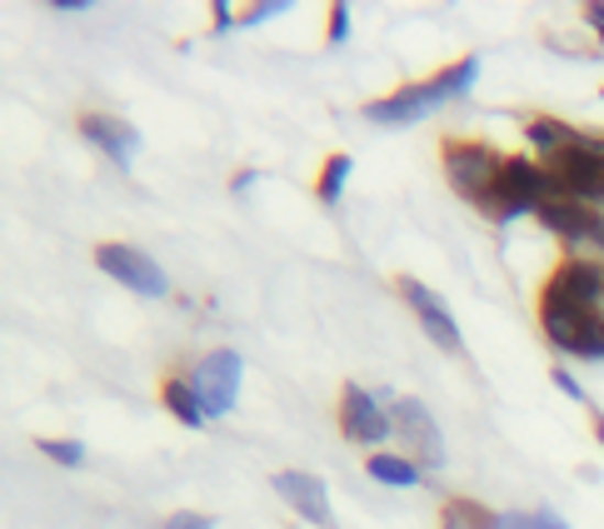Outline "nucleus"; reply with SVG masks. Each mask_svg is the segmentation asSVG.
Wrapping results in <instances>:
<instances>
[{
  "label": "nucleus",
  "instance_id": "4be33fe9",
  "mask_svg": "<svg viewBox=\"0 0 604 529\" xmlns=\"http://www.w3.org/2000/svg\"><path fill=\"white\" fill-rule=\"evenodd\" d=\"M235 25H240V15L230 11L226 0H216V5H210V31H216V35H226V31H235Z\"/></svg>",
  "mask_w": 604,
  "mask_h": 529
},
{
  "label": "nucleus",
  "instance_id": "f257e3e1",
  "mask_svg": "<svg viewBox=\"0 0 604 529\" xmlns=\"http://www.w3.org/2000/svg\"><path fill=\"white\" fill-rule=\"evenodd\" d=\"M475 80H480V55H460V60L444 65V70H435V76L405 80L399 90L370 100L365 120L370 125H415V120L430 115V110L450 106V100H464L470 90H475Z\"/></svg>",
  "mask_w": 604,
  "mask_h": 529
},
{
  "label": "nucleus",
  "instance_id": "a878e982",
  "mask_svg": "<svg viewBox=\"0 0 604 529\" xmlns=\"http://www.w3.org/2000/svg\"><path fill=\"white\" fill-rule=\"evenodd\" d=\"M594 434H600V444H604V415H594Z\"/></svg>",
  "mask_w": 604,
  "mask_h": 529
},
{
  "label": "nucleus",
  "instance_id": "2eb2a0df",
  "mask_svg": "<svg viewBox=\"0 0 604 529\" xmlns=\"http://www.w3.org/2000/svg\"><path fill=\"white\" fill-rule=\"evenodd\" d=\"M350 175H355V161H350V155H345V151H334V155H325L320 175H315V195H320L325 206H340V195H345Z\"/></svg>",
  "mask_w": 604,
  "mask_h": 529
},
{
  "label": "nucleus",
  "instance_id": "39448f33",
  "mask_svg": "<svg viewBox=\"0 0 604 529\" xmlns=\"http://www.w3.org/2000/svg\"><path fill=\"white\" fill-rule=\"evenodd\" d=\"M389 415H395V434L405 440V454H410L415 465H420L425 475L444 470V434H440V425H435V415L425 410V400L399 395V400L389 405Z\"/></svg>",
  "mask_w": 604,
  "mask_h": 529
},
{
  "label": "nucleus",
  "instance_id": "f8f14e48",
  "mask_svg": "<svg viewBox=\"0 0 604 529\" xmlns=\"http://www.w3.org/2000/svg\"><path fill=\"white\" fill-rule=\"evenodd\" d=\"M525 141H529V151L540 155V161H554L560 151H570V145L584 141V130L564 125V120H554V115H529L525 120Z\"/></svg>",
  "mask_w": 604,
  "mask_h": 529
},
{
  "label": "nucleus",
  "instance_id": "1a4fd4ad",
  "mask_svg": "<svg viewBox=\"0 0 604 529\" xmlns=\"http://www.w3.org/2000/svg\"><path fill=\"white\" fill-rule=\"evenodd\" d=\"M80 135H86V145H96L110 165H120V170L141 155V130L130 125V120H120V115H106V110L80 115Z\"/></svg>",
  "mask_w": 604,
  "mask_h": 529
},
{
  "label": "nucleus",
  "instance_id": "4468645a",
  "mask_svg": "<svg viewBox=\"0 0 604 529\" xmlns=\"http://www.w3.org/2000/svg\"><path fill=\"white\" fill-rule=\"evenodd\" d=\"M161 405L185 425V430H200V425L210 420L206 405H200V389L190 385V375H171V379H165V385H161Z\"/></svg>",
  "mask_w": 604,
  "mask_h": 529
},
{
  "label": "nucleus",
  "instance_id": "20e7f679",
  "mask_svg": "<svg viewBox=\"0 0 604 529\" xmlns=\"http://www.w3.org/2000/svg\"><path fill=\"white\" fill-rule=\"evenodd\" d=\"M340 434H345L350 444H360V450L375 454V444L395 434V415H389V405L380 400L375 389L345 385L340 389Z\"/></svg>",
  "mask_w": 604,
  "mask_h": 529
},
{
  "label": "nucleus",
  "instance_id": "423d86ee",
  "mask_svg": "<svg viewBox=\"0 0 604 529\" xmlns=\"http://www.w3.org/2000/svg\"><path fill=\"white\" fill-rule=\"evenodd\" d=\"M240 379H245V360L235 350H210L200 365L190 370V385L200 389V405H206L210 420H226L240 400Z\"/></svg>",
  "mask_w": 604,
  "mask_h": 529
},
{
  "label": "nucleus",
  "instance_id": "aec40b11",
  "mask_svg": "<svg viewBox=\"0 0 604 529\" xmlns=\"http://www.w3.org/2000/svg\"><path fill=\"white\" fill-rule=\"evenodd\" d=\"M290 11V0H265V5H250V11H240V31H250V25H265L275 21V15Z\"/></svg>",
  "mask_w": 604,
  "mask_h": 529
},
{
  "label": "nucleus",
  "instance_id": "ddd939ff",
  "mask_svg": "<svg viewBox=\"0 0 604 529\" xmlns=\"http://www.w3.org/2000/svg\"><path fill=\"white\" fill-rule=\"evenodd\" d=\"M365 470H370V480H380L385 489H415V485H425V470L415 465L405 450H375L365 460Z\"/></svg>",
  "mask_w": 604,
  "mask_h": 529
},
{
  "label": "nucleus",
  "instance_id": "5701e85b",
  "mask_svg": "<svg viewBox=\"0 0 604 529\" xmlns=\"http://www.w3.org/2000/svg\"><path fill=\"white\" fill-rule=\"evenodd\" d=\"M165 529H216V519L195 515V509H180V515H171V519H165Z\"/></svg>",
  "mask_w": 604,
  "mask_h": 529
},
{
  "label": "nucleus",
  "instance_id": "0eeeda50",
  "mask_svg": "<svg viewBox=\"0 0 604 529\" xmlns=\"http://www.w3.org/2000/svg\"><path fill=\"white\" fill-rule=\"evenodd\" d=\"M395 290H399V300L415 310V320H420V330L435 340V345L444 350V355H464V335H460V324H454V315H450V305L440 300V295L430 290L425 280H415V275H399L395 280Z\"/></svg>",
  "mask_w": 604,
  "mask_h": 529
},
{
  "label": "nucleus",
  "instance_id": "a211bd4d",
  "mask_svg": "<svg viewBox=\"0 0 604 529\" xmlns=\"http://www.w3.org/2000/svg\"><path fill=\"white\" fill-rule=\"evenodd\" d=\"M499 529H570L554 509H535V515H499Z\"/></svg>",
  "mask_w": 604,
  "mask_h": 529
},
{
  "label": "nucleus",
  "instance_id": "393cba45",
  "mask_svg": "<svg viewBox=\"0 0 604 529\" xmlns=\"http://www.w3.org/2000/svg\"><path fill=\"white\" fill-rule=\"evenodd\" d=\"M584 21H590L594 31H604V0H590V5H584Z\"/></svg>",
  "mask_w": 604,
  "mask_h": 529
},
{
  "label": "nucleus",
  "instance_id": "b1692460",
  "mask_svg": "<svg viewBox=\"0 0 604 529\" xmlns=\"http://www.w3.org/2000/svg\"><path fill=\"white\" fill-rule=\"evenodd\" d=\"M255 180H260L255 170H235V175H230V195H250V190H255Z\"/></svg>",
  "mask_w": 604,
  "mask_h": 529
},
{
  "label": "nucleus",
  "instance_id": "9d476101",
  "mask_svg": "<svg viewBox=\"0 0 604 529\" xmlns=\"http://www.w3.org/2000/svg\"><path fill=\"white\" fill-rule=\"evenodd\" d=\"M271 485H275V495H281L285 505L305 519V525H320V529L334 525V509H330V489H325V480L305 475V470H281Z\"/></svg>",
  "mask_w": 604,
  "mask_h": 529
},
{
  "label": "nucleus",
  "instance_id": "f03ea898",
  "mask_svg": "<svg viewBox=\"0 0 604 529\" xmlns=\"http://www.w3.org/2000/svg\"><path fill=\"white\" fill-rule=\"evenodd\" d=\"M440 165H444V180L460 200L480 206L490 190H495L499 170H505V155L485 141H444L440 145Z\"/></svg>",
  "mask_w": 604,
  "mask_h": 529
},
{
  "label": "nucleus",
  "instance_id": "7ed1b4c3",
  "mask_svg": "<svg viewBox=\"0 0 604 529\" xmlns=\"http://www.w3.org/2000/svg\"><path fill=\"white\" fill-rule=\"evenodd\" d=\"M96 265H100V275L120 280L130 295H141V300H165V295H171V275H165L145 250L125 245V240H106V245H96Z\"/></svg>",
  "mask_w": 604,
  "mask_h": 529
},
{
  "label": "nucleus",
  "instance_id": "412c9836",
  "mask_svg": "<svg viewBox=\"0 0 604 529\" xmlns=\"http://www.w3.org/2000/svg\"><path fill=\"white\" fill-rule=\"evenodd\" d=\"M550 379L564 389V400H574V405H590V395H584V385L574 379V370H564V365H550Z\"/></svg>",
  "mask_w": 604,
  "mask_h": 529
},
{
  "label": "nucleus",
  "instance_id": "f3484780",
  "mask_svg": "<svg viewBox=\"0 0 604 529\" xmlns=\"http://www.w3.org/2000/svg\"><path fill=\"white\" fill-rule=\"evenodd\" d=\"M41 454L51 460V465H61V470H80V465H86V444H80V440H41Z\"/></svg>",
  "mask_w": 604,
  "mask_h": 529
},
{
  "label": "nucleus",
  "instance_id": "dca6fc26",
  "mask_svg": "<svg viewBox=\"0 0 604 529\" xmlns=\"http://www.w3.org/2000/svg\"><path fill=\"white\" fill-rule=\"evenodd\" d=\"M440 529H499V515H490L475 499H450L440 515Z\"/></svg>",
  "mask_w": 604,
  "mask_h": 529
},
{
  "label": "nucleus",
  "instance_id": "bb28decb",
  "mask_svg": "<svg viewBox=\"0 0 604 529\" xmlns=\"http://www.w3.org/2000/svg\"><path fill=\"white\" fill-rule=\"evenodd\" d=\"M600 100H604V86H600Z\"/></svg>",
  "mask_w": 604,
  "mask_h": 529
},
{
  "label": "nucleus",
  "instance_id": "6ab92c4d",
  "mask_svg": "<svg viewBox=\"0 0 604 529\" xmlns=\"http://www.w3.org/2000/svg\"><path fill=\"white\" fill-rule=\"evenodd\" d=\"M350 41V5L334 0L330 15H325V45H345Z\"/></svg>",
  "mask_w": 604,
  "mask_h": 529
},
{
  "label": "nucleus",
  "instance_id": "9b49d317",
  "mask_svg": "<svg viewBox=\"0 0 604 529\" xmlns=\"http://www.w3.org/2000/svg\"><path fill=\"white\" fill-rule=\"evenodd\" d=\"M535 220H540V225L550 230L554 240H564L574 255H584V245H590L594 225H600V210L584 206V200H545V206L535 210Z\"/></svg>",
  "mask_w": 604,
  "mask_h": 529
},
{
  "label": "nucleus",
  "instance_id": "6e6552de",
  "mask_svg": "<svg viewBox=\"0 0 604 529\" xmlns=\"http://www.w3.org/2000/svg\"><path fill=\"white\" fill-rule=\"evenodd\" d=\"M545 295H554V300L574 305V310H584V315H604V260L570 255L560 271L545 280Z\"/></svg>",
  "mask_w": 604,
  "mask_h": 529
}]
</instances>
